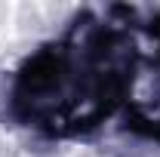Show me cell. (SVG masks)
I'll return each mask as SVG.
<instances>
[{
    "mask_svg": "<svg viewBox=\"0 0 160 157\" xmlns=\"http://www.w3.org/2000/svg\"><path fill=\"white\" fill-rule=\"evenodd\" d=\"M139 62L129 28L83 9L59 37L22 59L6 89V111L46 142L86 139L129 108Z\"/></svg>",
    "mask_w": 160,
    "mask_h": 157,
    "instance_id": "cell-1",
    "label": "cell"
},
{
    "mask_svg": "<svg viewBox=\"0 0 160 157\" xmlns=\"http://www.w3.org/2000/svg\"><path fill=\"white\" fill-rule=\"evenodd\" d=\"M123 133L142 139V142H154V145H160V117L129 102V108L123 111Z\"/></svg>",
    "mask_w": 160,
    "mask_h": 157,
    "instance_id": "cell-2",
    "label": "cell"
},
{
    "mask_svg": "<svg viewBox=\"0 0 160 157\" xmlns=\"http://www.w3.org/2000/svg\"><path fill=\"white\" fill-rule=\"evenodd\" d=\"M154 65H157V74H160V49H157V59H154Z\"/></svg>",
    "mask_w": 160,
    "mask_h": 157,
    "instance_id": "cell-4",
    "label": "cell"
},
{
    "mask_svg": "<svg viewBox=\"0 0 160 157\" xmlns=\"http://www.w3.org/2000/svg\"><path fill=\"white\" fill-rule=\"evenodd\" d=\"M108 16L111 19H117L123 28H139L142 34H148V37H157L160 40V9H151V13H139V9H132V6H111L108 9Z\"/></svg>",
    "mask_w": 160,
    "mask_h": 157,
    "instance_id": "cell-3",
    "label": "cell"
}]
</instances>
